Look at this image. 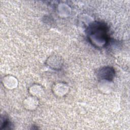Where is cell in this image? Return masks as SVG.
<instances>
[{
  "label": "cell",
  "instance_id": "1",
  "mask_svg": "<svg viewBox=\"0 0 130 130\" xmlns=\"http://www.w3.org/2000/svg\"><path fill=\"white\" fill-rule=\"evenodd\" d=\"M88 37L90 41L94 40V44L96 41H99L98 45H105L108 40L107 28L105 24L101 22H95L91 24L88 28Z\"/></svg>",
  "mask_w": 130,
  "mask_h": 130
},
{
  "label": "cell",
  "instance_id": "2",
  "mask_svg": "<svg viewBox=\"0 0 130 130\" xmlns=\"http://www.w3.org/2000/svg\"><path fill=\"white\" fill-rule=\"evenodd\" d=\"M100 74L102 78L110 80L113 77L114 71L110 68H105L101 71Z\"/></svg>",
  "mask_w": 130,
  "mask_h": 130
}]
</instances>
